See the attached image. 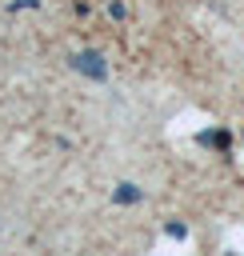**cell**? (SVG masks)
<instances>
[{
  "label": "cell",
  "mask_w": 244,
  "mask_h": 256,
  "mask_svg": "<svg viewBox=\"0 0 244 256\" xmlns=\"http://www.w3.org/2000/svg\"><path fill=\"white\" fill-rule=\"evenodd\" d=\"M72 64H76V72H84L88 80H104V76H108V64H104L100 52H76Z\"/></svg>",
  "instance_id": "6da1fadb"
},
{
  "label": "cell",
  "mask_w": 244,
  "mask_h": 256,
  "mask_svg": "<svg viewBox=\"0 0 244 256\" xmlns=\"http://www.w3.org/2000/svg\"><path fill=\"white\" fill-rule=\"evenodd\" d=\"M116 200H120V204H136V200H140V188H136V184H120V188H116Z\"/></svg>",
  "instance_id": "7a4b0ae2"
},
{
  "label": "cell",
  "mask_w": 244,
  "mask_h": 256,
  "mask_svg": "<svg viewBox=\"0 0 244 256\" xmlns=\"http://www.w3.org/2000/svg\"><path fill=\"white\" fill-rule=\"evenodd\" d=\"M164 232H168L172 240H184V236H188V228H184V224H176V220H172V224H164Z\"/></svg>",
  "instance_id": "3957f363"
},
{
  "label": "cell",
  "mask_w": 244,
  "mask_h": 256,
  "mask_svg": "<svg viewBox=\"0 0 244 256\" xmlns=\"http://www.w3.org/2000/svg\"><path fill=\"white\" fill-rule=\"evenodd\" d=\"M200 140H204V144H220V148H224V144H228V136H224V132H204V136H200Z\"/></svg>",
  "instance_id": "277c9868"
}]
</instances>
